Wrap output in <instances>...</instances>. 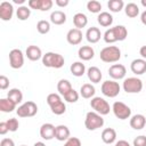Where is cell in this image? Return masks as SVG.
Returning <instances> with one entry per match:
<instances>
[{
    "label": "cell",
    "instance_id": "8992f818",
    "mask_svg": "<svg viewBox=\"0 0 146 146\" xmlns=\"http://www.w3.org/2000/svg\"><path fill=\"white\" fill-rule=\"evenodd\" d=\"M121 91V87L119 82L115 80H106L102 83V92L104 96L108 98H114L116 97Z\"/></svg>",
    "mask_w": 146,
    "mask_h": 146
},
{
    "label": "cell",
    "instance_id": "484cf974",
    "mask_svg": "<svg viewBox=\"0 0 146 146\" xmlns=\"http://www.w3.org/2000/svg\"><path fill=\"white\" fill-rule=\"evenodd\" d=\"M111 29L113 31V34H114V38H115L116 41H123L128 36L127 27L123 26V25H116V26L111 27Z\"/></svg>",
    "mask_w": 146,
    "mask_h": 146
},
{
    "label": "cell",
    "instance_id": "f1b7e54d",
    "mask_svg": "<svg viewBox=\"0 0 146 146\" xmlns=\"http://www.w3.org/2000/svg\"><path fill=\"white\" fill-rule=\"evenodd\" d=\"M70 70H71V73L74 76H78V78L79 76H82L86 73V66H84V64L82 62H74L71 65Z\"/></svg>",
    "mask_w": 146,
    "mask_h": 146
},
{
    "label": "cell",
    "instance_id": "f6af8a7d",
    "mask_svg": "<svg viewBox=\"0 0 146 146\" xmlns=\"http://www.w3.org/2000/svg\"><path fill=\"white\" fill-rule=\"evenodd\" d=\"M9 131L8 129V125H7V122H0V135H6L7 132Z\"/></svg>",
    "mask_w": 146,
    "mask_h": 146
},
{
    "label": "cell",
    "instance_id": "5bb4252c",
    "mask_svg": "<svg viewBox=\"0 0 146 146\" xmlns=\"http://www.w3.org/2000/svg\"><path fill=\"white\" fill-rule=\"evenodd\" d=\"M130 70L136 75H141L146 72V59L136 58L130 64Z\"/></svg>",
    "mask_w": 146,
    "mask_h": 146
},
{
    "label": "cell",
    "instance_id": "d4e9b609",
    "mask_svg": "<svg viewBox=\"0 0 146 146\" xmlns=\"http://www.w3.org/2000/svg\"><path fill=\"white\" fill-rule=\"evenodd\" d=\"M73 24L75 26V29H83L87 26L88 24V17L83 14V13H76L74 16H73Z\"/></svg>",
    "mask_w": 146,
    "mask_h": 146
},
{
    "label": "cell",
    "instance_id": "d6a6232c",
    "mask_svg": "<svg viewBox=\"0 0 146 146\" xmlns=\"http://www.w3.org/2000/svg\"><path fill=\"white\" fill-rule=\"evenodd\" d=\"M31 15V8L29 6H19L16 10V16L19 21H26Z\"/></svg>",
    "mask_w": 146,
    "mask_h": 146
},
{
    "label": "cell",
    "instance_id": "f546056e",
    "mask_svg": "<svg viewBox=\"0 0 146 146\" xmlns=\"http://www.w3.org/2000/svg\"><path fill=\"white\" fill-rule=\"evenodd\" d=\"M7 98H9V99L13 100L16 105H18L19 103L23 102V94H22V91H21L19 89H17V88H13V89H10V90L8 91V94H7Z\"/></svg>",
    "mask_w": 146,
    "mask_h": 146
},
{
    "label": "cell",
    "instance_id": "836d02e7",
    "mask_svg": "<svg viewBox=\"0 0 146 146\" xmlns=\"http://www.w3.org/2000/svg\"><path fill=\"white\" fill-rule=\"evenodd\" d=\"M107 7L112 13H119L124 8V2L122 0H110L107 2Z\"/></svg>",
    "mask_w": 146,
    "mask_h": 146
},
{
    "label": "cell",
    "instance_id": "60d3db41",
    "mask_svg": "<svg viewBox=\"0 0 146 146\" xmlns=\"http://www.w3.org/2000/svg\"><path fill=\"white\" fill-rule=\"evenodd\" d=\"M133 146H146V136H137L133 139Z\"/></svg>",
    "mask_w": 146,
    "mask_h": 146
},
{
    "label": "cell",
    "instance_id": "ffe728a7",
    "mask_svg": "<svg viewBox=\"0 0 146 146\" xmlns=\"http://www.w3.org/2000/svg\"><path fill=\"white\" fill-rule=\"evenodd\" d=\"M87 75H88V79L92 83H99L100 80H102V78H103L102 71L97 66H90L87 70Z\"/></svg>",
    "mask_w": 146,
    "mask_h": 146
},
{
    "label": "cell",
    "instance_id": "3957f363",
    "mask_svg": "<svg viewBox=\"0 0 146 146\" xmlns=\"http://www.w3.org/2000/svg\"><path fill=\"white\" fill-rule=\"evenodd\" d=\"M47 104L49 105L51 112L56 115H62L66 112V105L62 100L60 96L58 94L51 92L47 96Z\"/></svg>",
    "mask_w": 146,
    "mask_h": 146
},
{
    "label": "cell",
    "instance_id": "44dd1931",
    "mask_svg": "<svg viewBox=\"0 0 146 146\" xmlns=\"http://www.w3.org/2000/svg\"><path fill=\"white\" fill-rule=\"evenodd\" d=\"M70 129L64 125V124H59L56 127V133H55V138L59 141H66L70 138Z\"/></svg>",
    "mask_w": 146,
    "mask_h": 146
},
{
    "label": "cell",
    "instance_id": "e0dca14e",
    "mask_svg": "<svg viewBox=\"0 0 146 146\" xmlns=\"http://www.w3.org/2000/svg\"><path fill=\"white\" fill-rule=\"evenodd\" d=\"M100 38H102V33L98 27L91 26L86 32V39L89 43H97L100 40Z\"/></svg>",
    "mask_w": 146,
    "mask_h": 146
},
{
    "label": "cell",
    "instance_id": "4316f807",
    "mask_svg": "<svg viewBox=\"0 0 146 146\" xmlns=\"http://www.w3.org/2000/svg\"><path fill=\"white\" fill-rule=\"evenodd\" d=\"M96 92L95 87L91 83H84L81 86L80 88V95L84 98V99H89V98H94Z\"/></svg>",
    "mask_w": 146,
    "mask_h": 146
},
{
    "label": "cell",
    "instance_id": "f5cc1de1",
    "mask_svg": "<svg viewBox=\"0 0 146 146\" xmlns=\"http://www.w3.org/2000/svg\"><path fill=\"white\" fill-rule=\"evenodd\" d=\"M140 3H141V6H143V7H145V8H146V0H141V1H140Z\"/></svg>",
    "mask_w": 146,
    "mask_h": 146
},
{
    "label": "cell",
    "instance_id": "cb8c5ba5",
    "mask_svg": "<svg viewBox=\"0 0 146 146\" xmlns=\"http://www.w3.org/2000/svg\"><path fill=\"white\" fill-rule=\"evenodd\" d=\"M97 22H98L99 25H102L104 27L111 26L112 23H113V16L108 11H102L97 16Z\"/></svg>",
    "mask_w": 146,
    "mask_h": 146
},
{
    "label": "cell",
    "instance_id": "d6986e66",
    "mask_svg": "<svg viewBox=\"0 0 146 146\" xmlns=\"http://www.w3.org/2000/svg\"><path fill=\"white\" fill-rule=\"evenodd\" d=\"M79 58L82 60H90L95 56V50L91 46H82L78 50Z\"/></svg>",
    "mask_w": 146,
    "mask_h": 146
},
{
    "label": "cell",
    "instance_id": "f907efd6",
    "mask_svg": "<svg viewBox=\"0 0 146 146\" xmlns=\"http://www.w3.org/2000/svg\"><path fill=\"white\" fill-rule=\"evenodd\" d=\"M25 2V0H14V3H17V5H22Z\"/></svg>",
    "mask_w": 146,
    "mask_h": 146
},
{
    "label": "cell",
    "instance_id": "db71d44e",
    "mask_svg": "<svg viewBox=\"0 0 146 146\" xmlns=\"http://www.w3.org/2000/svg\"><path fill=\"white\" fill-rule=\"evenodd\" d=\"M21 146H26V145H21Z\"/></svg>",
    "mask_w": 146,
    "mask_h": 146
},
{
    "label": "cell",
    "instance_id": "8fae6325",
    "mask_svg": "<svg viewBox=\"0 0 146 146\" xmlns=\"http://www.w3.org/2000/svg\"><path fill=\"white\" fill-rule=\"evenodd\" d=\"M127 74V68L122 64H113L108 68V75L113 80H122Z\"/></svg>",
    "mask_w": 146,
    "mask_h": 146
},
{
    "label": "cell",
    "instance_id": "816d5d0a",
    "mask_svg": "<svg viewBox=\"0 0 146 146\" xmlns=\"http://www.w3.org/2000/svg\"><path fill=\"white\" fill-rule=\"evenodd\" d=\"M33 146H46V144H44V143H42V141H36Z\"/></svg>",
    "mask_w": 146,
    "mask_h": 146
},
{
    "label": "cell",
    "instance_id": "6da1fadb",
    "mask_svg": "<svg viewBox=\"0 0 146 146\" xmlns=\"http://www.w3.org/2000/svg\"><path fill=\"white\" fill-rule=\"evenodd\" d=\"M99 57L104 63H116L121 58V50L116 46H107L100 50Z\"/></svg>",
    "mask_w": 146,
    "mask_h": 146
},
{
    "label": "cell",
    "instance_id": "4fadbf2b",
    "mask_svg": "<svg viewBox=\"0 0 146 146\" xmlns=\"http://www.w3.org/2000/svg\"><path fill=\"white\" fill-rule=\"evenodd\" d=\"M55 133L56 127L51 123H43L40 127V136L44 140H51L52 138H55Z\"/></svg>",
    "mask_w": 146,
    "mask_h": 146
},
{
    "label": "cell",
    "instance_id": "7c38bea8",
    "mask_svg": "<svg viewBox=\"0 0 146 146\" xmlns=\"http://www.w3.org/2000/svg\"><path fill=\"white\" fill-rule=\"evenodd\" d=\"M14 15V7L10 2L3 1L0 3V18L5 22L10 21Z\"/></svg>",
    "mask_w": 146,
    "mask_h": 146
},
{
    "label": "cell",
    "instance_id": "bcb514c9",
    "mask_svg": "<svg viewBox=\"0 0 146 146\" xmlns=\"http://www.w3.org/2000/svg\"><path fill=\"white\" fill-rule=\"evenodd\" d=\"M55 3H56L58 7L64 8V7H66V6L70 3V1H68V0H56V1H55Z\"/></svg>",
    "mask_w": 146,
    "mask_h": 146
},
{
    "label": "cell",
    "instance_id": "b9f144b4",
    "mask_svg": "<svg viewBox=\"0 0 146 146\" xmlns=\"http://www.w3.org/2000/svg\"><path fill=\"white\" fill-rule=\"evenodd\" d=\"M9 87V79L6 75H0V89L6 90Z\"/></svg>",
    "mask_w": 146,
    "mask_h": 146
},
{
    "label": "cell",
    "instance_id": "7402d4cb",
    "mask_svg": "<svg viewBox=\"0 0 146 146\" xmlns=\"http://www.w3.org/2000/svg\"><path fill=\"white\" fill-rule=\"evenodd\" d=\"M102 140L105 144H113L116 140V131L113 128H106L102 131Z\"/></svg>",
    "mask_w": 146,
    "mask_h": 146
},
{
    "label": "cell",
    "instance_id": "e575fe53",
    "mask_svg": "<svg viewBox=\"0 0 146 146\" xmlns=\"http://www.w3.org/2000/svg\"><path fill=\"white\" fill-rule=\"evenodd\" d=\"M87 9L92 14H100L102 11V3L97 0H90L87 2Z\"/></svg>",
    "mask_w": 146,
    "mask_h": 146
},
{
    "label": "cell",
    "instance_id": "7dc6e473",
    "mask_svg": "<svg viewBox=\"0 0 146 146\" xmlns=\"http://www.w3.org/2000/svg\"><path fill=\"white\" fill-rule=\"evenodd\" d=\"M139 55L141 56L143 59H146V46L140 47V49H139Z\"/></svg>",
    "mask_w": 146,
    "mask_h": 146
},
{
    "label": "cell",
    "instance_id": "ee69618b",
    "mask_svg": "<svg viewBox=\"0 0 146 146\" xmlns=\"http://www.w3.org/2000/svg\"><path fill=\"white\" fill-rule=\"evenodd\" d=\"M0 146H15V143L10 138H3L0 141Z\"/></svg>",
    "mask_w": 146,
    "mask_h": 146
},
{
    "label": "cell",
    "instance_id": "ba28073f",
    "mask_svg": "<svg viewBox=\"0 0 146 146\" xmlns=\"http://www.w3.org/2000/svg\"><path fill=\"white\" fill-rule=\"evenodd\" d=\"M16 113L19 117H31L38 113V106L34 102L27 100L23 103L21 106H18V108L16 110Z\"/></svg>",
    "mask_w": 146,
    "mask_h": 146
},
{
    "label": "cell",
    "instance_id": "74e56055",
    "mask_svg": "<svg viewBox=\"0 0 146 146\" xmlns=\"http://www.w3.org/2000/svg\"><path fill=\"white\" fill-rule=\"evenodd\" d=\"M6 122H7V125H8L9 131L15 132V131L18 130V128H19V122H18L17 119H15V117H10V119L7 120Z\"/></svg>",
    "mask_w": 146,
    "mask_h": 146
},
{
    "label": "cell",
    "instance_id": "c3c4849f",
    "mask_svg": "<svg viewBox=\"0 0 146 146\" xmlns=\"http://www.w3.org/2000/svg\"><path fill=\"white\" fill-rule=\"evenodd\" d=\"M114 146H131V145H130V144H129L127 140H123V139H121V140L116 141Z\"/></svg>",
    "mask_w": 146,
    "mask_h": 146
},
{
    "label": "cell",
    "instance_id": "8d00e7d4",
    "mask_svg": "<svg viewBox=\"0 0 146 146\" xmlns=\"http://www.w3.org/2000/svg\"><path fill=\"white\" fill-rule=\"evenodd\" d=\"M63 97H64V99H65L67 103H76V102L79 100V94H78V91L74 90L73 88H72L67 94H65Z\"/></svg>",
    "mask_w": 146,
    "mask_h": 146
},
{
    "label": "cell",
    "instance_id": "7bdbcfd3",
    "mask_svg": "<svg viewBox=\"0 0 146 146\" xmlns=\"http://www.w3.org/2000/svg\"><path fill=\"white\" fill-rule=\"evenodd\" d=\"M40 3H41V0H29L27 6L31 9H38V10H40Z\"/></svg>",
    "mask_w": 146,
    "mask_h": 146
},
{
    "label": "cell",
    "instance_id": "2e32d148",
    "mask_svg": "<svg viewBox=\"0 0 146 146\" xmlns=\"http://www.w3.org/2000/svg\"><path fill=\"white\" fill-rule=\"evenodd\" d=\"M146 125V117L143 114H135L130 117V127L135 130H141Z\"/></svg>",
    "mask_w": 146,
    "mask_h": 146
},
{
    "label": "cell",
    "instance_id": "9c48e42d",
    "mask_svg": "<svg viewBox=\"0 0 146 146\" xmlns=\"http://www.w3.org/2000/svg\"><path fill=\"white\" fill-rule=\"evenodd\" d=\"M112 111L119 120H127L131 116V108L122 102H115L112 106Z\"/></svg>",
    "mask_w": 146,
    "mask_h": 146
},
{
    "label": "cell",
    "instance_id": "52a82bcc",
    "mask_svg": "<svg viewBox=\"0 0 146 146\" xmlns=\"http://www.w3.org/2000/svg\"><path fill=\"white\" fill-rule=\"evenodd\" d=\"M90 106L94 110V112L100 114V115H107L111 111L110 104L107 100H105L103 97H94L90 100Z\"/></svg>",
    "mask_w": 146,
    "mask_h": 146
},
{
    "label": "cell",
    "instance_id": "1f68e13d",
    "mask_svg": "<svg viewBox=\"0 0 146 146\" xmlns=\"http://www.w3.org/2000/svg\"><path fill=\"white\" fill-rule=\"evenodd\" d=\"M71 89H72V84H71V82H70L68 80H66V79H60V80L58 81V83H57V90H58L59 95L64 96V95L67 94Z\"/></svg>",
    "mask_w": 146,
    "mask_h": 146
},
{
    "label": "cell",
    "instance_id": "7a4b0ae2",
    "mask_svg": "<svg viewBox=\"0 0 146 146\" xmlns=\"http://www.w3.org/2000/svg\"><path fill=\"white\" fill-rule=\"evenodd\" d=\"M42 64L46 67H50V68H60L64 66L65 64V59L64 57L58 54V52H46L42 56Z\"/></svg>",
    "mask_w": 146,
    "mask_h": 146
},
{
    "label": "cell",
    "instance_id": "ab89813d",
    "mask_svg": "<svg viewBox=\"0 0 146 146\" xmlns=\"http://www.w3.org/2000/svg\"><path fill=\"white\" fill-rule=\"evenodd\" d=\"M54 2L51 0H41V3H40V10L41 11H47L49 9H51Z\"/></svg>",
    "mask_w": 146,
    "mask_h": 146
},
{
    "label": "cell",
    "instance_id": "d590c367",
    "mask_svg": "<svg viewBox=\"0 0 146 146\" xmlns=\"http://www.w3.org/2000/svg\"><path fill=\"white\" fill-rule=\"evenodd\" d=\"M36 30L40 34H47L50 31V23L46 19H41L36 23Z\"/></svg>",
    "mask_w": 146,
    "mask_h": 146
},
{
    "label": "cell",
    "instance_id": "5b68a950",
    "mask_svg": "<svg viewBox=\"0 0 146 146\" xmlns=\"http://www.w3.org/2000/svg\"><path fill=\"white\" fill-rule=\"evenodd\" d=\"M143 81L136 76H130L123 80L122 88L127 94H138L143 90Z\"/></svg>",
    "mask_w": 146,
    "mask_h": 146
},
{
    "label": "cell",
    "instance_id": "277c9868",
    "mask_svg": "<svg viewBox=\"0 0 146 146\" xmlns=\"http://www.w3.org/2000/svg\"><path fill=\"white\" fill-rule=\"evenodd\" d=\"M104 125V119L103 115L96 113V112H88L86 114L84 119V127L89 131H95Z\"/></svg>",
    "mask_w": 146,
    "mask_h": 146
},
{
    "label": "cell",
    "instance_id": "603a6c76",
    "mask_svg": "<svg viewBox=\"0 0 146 146\" xmlns=\"http://www.w3.org/2000/svg\"><path fill=\"white\" fill-rule=\"evenodd\" d=\"M50 22L55 25H62L66 22V14L62 10H55L50 14Z\"/></svg>",
    "mask_w": 146,
    "mask_h": 146
},
{
    "label": "cell",
    "instance_id": "f35d334b",
    "mask_svg": "<svg viewBox=\"0 0 146 146\" xmlns=\"http://www.w3.org/2000/svg\"><path fill=\"white\" fill-rule=\"evenodd\" d=\"M64 146H81V140L78 137H70L64 143Z\"/></svg>",
    "mask_w": 146,
    "mask_h": 146
},
{
    "label": "cell",
    "instance_id": "30bf717a",
    "mask_svg": "<svg viewBox=\"0 0 146 146\" xmlns=\"http://www.w3.org/2000/svg\"><path fill=\"white\" fill-rule=\"evenodd\" d=\"M9 65L11 68H21L24 65V55L21 49H13L9 52Z\"/></svg>",
    "mask_w": 146,
    "mask_h": 146
},
{
    "label": "cell",
    "instance_id": "9a60e30c",
    "mask_svg": "<svg viewBox=\"0 0 146 146\" xmlns=\"http://www.w3.org/2000/svg\"><path fill=\"white\" fill-rule=\"evenodd\" d=\"M66 40L72 46H76V44H80L81 41H82V32L81 30L79 29H71L67 34H66Z\"/></svg>",
    "mask_w": 146,
    "mask_h": 146
},
{
    "label": "cell",
    "instance_id": "4dcf8cb0",
    "mask_svg": "<svg viewBox=\"0 0 146 146\" xmlns=\"http://www.w3.org/2000/svg\"><path fill=\"white\" fill-rule=\"evenodd\" d=\"M124 13L128 17L135 18L139 15V7L135 2H129L124 6Z\"/></svg>",
    "mask_w": 146,
    "mask_h": 146
},
{
    "label": "cell",
    "instance_id": "ac0fdd59",
    "mask_svg": "<svg viewBox=\"0 0 146 146\" xmlns=\"http://www.w3.org/2000/svg\"><path fill=\"white\" fill-rule=\"evenodd\" d=\"M25 55H26V57L30 59V60H32V62H35V60H39L40 58L42 59V51H41V49L38 47V46H29L27 48H26V51H25Z\"/></svg>",
    "mask_w": 146,
    "mask_h": 146
},
{
    "label": "cell",
    "instance_id": "681fc988",
    "mask_svg": "<svg viewBox=\"0 0 146 146\" xmlns=\"http://www.w3.org/2000/svg\"><path fill=\"white\" fill-rule=\"evenodd\" d=\"M140 21H141V23H143L144 25H146V10L141 13V15H140Z\"/></svg>",
    "mask_w": 146,
    "mask_h": 146
},
{
    "label": "cell",
    "instance_id": "83f0119b",
    "mask_svg": "<svg viewBox=\"0 0 146 146\" xmlns=\"http://www.w3.org/2000/svg\"><path fill=\"white\" fill-rule=\"evenodd\" d=\"M16 104L10 100L9 98H1L0 99V111L3 113H10L16 108Z\"/></svg>",
    "mask_w": 146,
    "mask_h": 146
}]
</instances>
